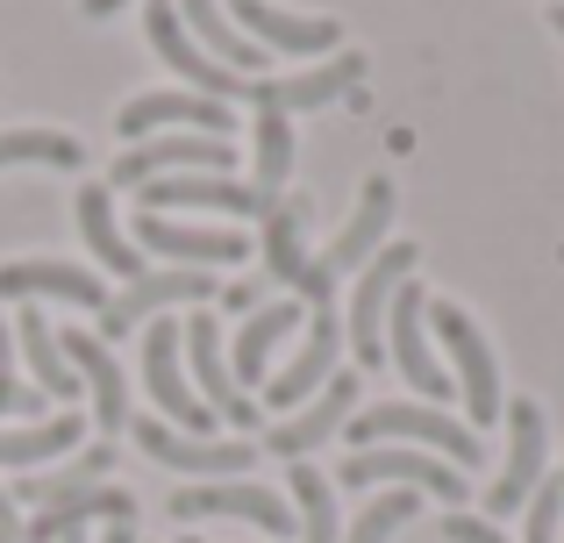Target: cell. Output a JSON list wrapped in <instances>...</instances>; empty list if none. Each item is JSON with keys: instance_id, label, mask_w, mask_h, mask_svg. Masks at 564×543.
<instances>
[{"instance_id": "obj_23", "label": "cell", "mask_w": 564, "mask_h": 543, "mask_svg": "<svg viewBox=\"0 0 564 543\" xmlns=\"http://www.w3.org/2000/svg\"><path fill=\"white\" fill-rule=\"evenodd\" d=\"M108 465H115V450H108V444H79V450H72V465H51V473H22L8 501H14V508H65L72 493L108 487Z\"/></svg>"}, {"instance_id": "obj_3", "label": "cell", "mask_w": 564, "mask_h": 543, "mask_svg": "<svg viewBox=\"0 0 564 543\" xmlns=\"http://www.w3.org/2000/svg\"><path fill=\"white\" fill-rule=\"evenodd\" d=\"M386 222H393V180H365V200H358V215L344 222V237H336L329 251L301 272V307H329V286H336V279H344L350 265H372Z\"/></svg>"}, {"instance_id": "obj_14", "label": "cell", "mask_w": 564, "mask_h": 543, "mask_svg": "<svg viewBox=\"0 0 564 543\" xmlns=\"http://www.w3.org/2000/svg\"><path fill=\"white\" fill-rule=\"evenodd\" d=\"M336 350H344V322H336V307H307V336H301V350H293L286 372H272V387H264V408L279 415V408L315 401V393L336 379Z\"/></svg>"}, {"instance_id": "obj_22", "label": "cell", "mask_w": 564, "mask_h": 543, "mask_svg": "<svg viewBox=\"0 0 564 543\" xmlns=\"http://www.w3.org/2000/svg\"><path fill=\"white\" fill-rule=\"evenodd\" d=\"M57 350L72 358V372H79L86 387H94V401H100V444H108L115 430H129V379H122V365H115V350H100L94 329H65Z\"/></svg>"}, {"instance_id": "obj_17", "label": "cell", "mask_w": 564, "mask_h": 543, "mask_svg": "<svg viewBox=\"0 0 564 543\" xmlns=\"http://www.w3.org/2000/svg\"><path fill=\"white\" fill-rule=\"evenodd\" d=\"M365 79V57L358 51H336L329 65L315 72H286V79H250V108L258 115H307V108H329L336 94Z\"/></svg>"}, {"instance_id": "obj_37", "label": "cell", "mask_w": 564, "mask_h": 543, "mask_svg": "<svg viewBox=\"0 0 564 543\" xmlns=\"http://www.w3.org/2000/svg\"><path fill=\"white\" fill-rule=\"evenodd\" d=\"M443 543H508L494 530V522H479V515H451L443 522Z\"/></svg>"}, {"instance_id": "obj_13", "label": "cell", "mask_w": 564, "mask_h": 543, "mask_svg": "<svg viewBox=\"0 0 564 543\" xmlns=\"http://www.w3.org/2000/svg\"><path fill=\"white\" fill-rule=\"evenodd\" d=\"M422 322H429V301H422V286H400L393 293V307H386V358L400 365V379H408L422 401H451V372H443L436 358H429V344H422Z\"/></svg>"}, {"instance_id": "obj_35", "label": "cell", "mask_w": 564, "mask_h": 543, "mask_svg": "<svg viewBox=\"0 0 564 543\" xmlns=\"http://www.w3.org/2000/svg\"><path fill=\"white\" fill-rule=\"evenodd\" d=\"M557 522H564V479H543L536 493H529V543H557Z\"/></svg>"}, {"instance_id": "obj_15", "label": "cell", "mask_w": 564, "mask_h": 543, "mask_svg": "<svg viewBox=\"0 0 564 543\" xmlns=\"http://www.w3.org/2000/svg\"><path fill=\"white\" fill-rule=\"evenodd\" d=\"M207 293H215V272H186V265H158L143 279H129L122 293H108V307H100V336H129L143 315H165L172 301H193L200 307Z\"/></svg>"}, {"instance_id": "obj_38", "label": "cell", "mask_w": 564, "mask_h": 543, "mask_svg": "<svg viewBox=\"0 0 564 543\" xmlns=\"http://www.w3.org/2000/svg\"><path fill=\"white\" fill-rule=\"evenodd\" d=\"M258 415H264V408H258V401H243V393H236V401L221 408V422H229V430H236V444H243V436L258 430Z\"/></svg>"}, {"instance_id": "obj_20", "label": "cell", "mask_w": 564, "mask_h": 543, "mask_svg": "<svg viewBox=\"0 0 564 543\" xmlns=\"http://www.w3.org/2000/svg\"><path fill=\"white\" fill-rule=\"evenodd\" d=\"M137 237L151 243L158 258L186 265V272H215V265H243L250 258L243 237H229V229H193V222H172V215H143Z\"/></svg>"}, {"instance_id": "obj_7", "label": "cell", "mask_w": 564, "mask_h": 543, "mask_svg": "<svg viewBox=\"0 0 564 543\" xmlns=\"http://www.w3.org/2000/svg\"><path fill=\"white\" fill-rule=\"evenodd\" d=\"M143 36H151V51L165 57V65L180 72L200 100H221V108H229V100H250V79H236L229 65H215V57L186 36V22H180V8H172V0H151V8H143Z\"/></svg>"}, {"instance_id": "obj_31", "label": "cell", "mask_w": 564, "mask_h": 543, "mask_svg": "<svg viewBox=\"0 0 564 543\" xmlns=\"http://www.w3.org/2000/svg\"><path fill=\"white\" fill-rule=\"evenodd\" d=\"M8 165H57V172H79L86 165V143L65 137V129H8L0 137V172Z\"/></svg>"}, {"instance_id": "obj_30", "label": "cell", "mask_w": 564, "mask_h": 543, "mask_svg": "<svg viewBox=\"0 0 564 543\" xmlns=\"http://www.w3.org/2000/svg\"><path fill=\"white\" fill-rule=\"evenodd\" d=\"M79 436H86V422L72 415H51V422H36V430H0V465H51V458H72L79 450Z\"/></svg>"}, {"instance_id": "obj_12", "label": "cell", "mask_w": 564, "mask_h": 543, "mask_svg": "<svg viewBox=\"0 0 564 543\" xmlns=\"http://www.w3.org/2000/svg\"><path fill=\"white\" fill-rule=\"evenodd\" d=\"M129 430H137V444L151 450L158 465H172V473H200V479H243V465H258V450L250 444H215V436H180L172 422L158 415H129Z\"/></svg>"}, {"instance_id": "obj_27", "label": "cell", "mask_w": 564, "mask_h": 543, "mask_svg": "<svg viewBox=\"0 0 564 543\" xmlns=\"http://www.w3.org/2000/svg\"><path fill=\"white\" fill-rule=\"evenodd\" d=\"M14 344H22L29 372H36V393H51V401H79V372H72V358L57 350V329L36 315V307L14 315Z\"/></svg>"}, {"instance_id": "obj_44", "label": "cell", "mask_w": 564, "mask_h": 543, "mask_svg": "<svg viewBox=\"0 0 564 543\" xmlns=\"http://www.w3.org/2000/svg\"><path fill=\"white\" fill-rule=\"evenodd\" d=\"M186 543H207V536H186Z\"/></svg>"}, {"instance_id": "obj_2", "label": "cell", "mask_w": 564, "mask_h": 543, "mask_svg": "<svg viewBox=\"0 0 564 543\" xmlns=\"http://www.w3.org/2000/svg\"><path fill=\"white\" fill-rule=\"evenodd\" d=\"M429 322H436L443 350H451V387L465 393V415H471V436L486 430V422H500V365H494V344L479 336V322L465 315V307L436 301L429 307Z\"/></svg>"}, {"instance_id": "obj_8", "label": "cell", "mask_w": 564, "mask_h": 543, "mask_svg": "<svg viewBox=\"0 0 564 543\" xmlns=\"http://www.w3.org/2000/svg\"><path fill=\"white\" fill-rule=\"evenodd\" d=\"M336 479L344 487H379V479H393V487H408V493H436V501H465V473L457 465H443V458H429V450H393V444H372V450H350L344 465H336Z\"/></svg>"}, {"instance_id": "obj_40", "label": "cell", "mask_w": 564, "mask_h": 543, "mask_svg": "<svg viewBox=\"0 0 564 543\" xmlns=\"http://www.w3.org/2000/svg\"><path fill=\"white\" fill-rule=\"evenodd\" d=\"M8 344H14V329H8V315H0V372H8V358H14Z\"/></svg>"}, {"instance_id": "obj_10", "label": "cell", "mask_w": 564, "mask_h": 543, "mask_svg": "<svg viewBox=\"0 0 564 543\" xmlns=\"http://www.w3.org/2000/svg\"><path fill=\"white\" fill-rule=\"evenodd\" d=\"M508 415V465H500L494 479V515H514V508H529V493L551 479V430H543V408L536 401H508L500 408Z\"/></svg>"}, {"instance_id": "obj_24", "label": "cell", "mask_w": 564, "mask_h": 543, "mask_svg": "<svg viewBox=\"0 0 564 543\" xmlns=\"http://www.w3.org/2000/svg\"><path fill=\"white\" fill-rule=\"evenodd\" d=\"M293 329H307V307L301 301H272V307H250V322L236 329V350H229V379H264L272 372V350L286 344Z\"/></svg>"}, {"instance_id": "obj_1", "label": "cell", "mask_w": 564, "mask_h": 543, "mask_svg": "<svg viewBox=\"0 0 564 543\" xmlns=\"http://www.w3.org/2000/svg\"><path fill=\"white\" fill-rule=\"evenodd\" d=\"M350 436H358V450H372V444H422V450H436V458H451V465H479L486 458V444L465 430V422H451L443 408H422V401L365 408V415L350 422Z\"/></svg>"}, {"instance_id": "obj_32", "label": "cell", "mask_w": 564, "mask_h": 543, "mask_svg": "<svg viewBox=\"0 0 564 543\" xmlns=\"http://www.w3.org/2000/svg\"><path fill=\"white\" fill-rule=\"evenodd\" d=\"M293 508H301V536L307 543H344V522H336V493L322 465H293Z\"/></svg>"}, {"instance_id": "obj_43", "label": "cell", "mask_w": 564, "mask_h": 543, "mask_svg": "<svg viewBox=\"0 0 564 543\" xmlns=\"http://www.w3.org/2000/svg\"><path fill=\"white\" fill-rule=\"evenodd\" d=\"M551 29H557V36H564V0H551Z\"/></svg>"}, {"instance_id": "obj_19", "label": "cell", "mask_w": 564, "mask_h": 543, "mask_svg": "<svg viewBox=\"0 0 564 543\" xmlns=\"http://www.w3.org/2000/svg\"><path fill=\"white\" fill-rule=\"evenodd\" d=\"M350 408H358V379H350V372H336L329 387L315 393V401H301L293 415H279V422H272V458H293V465H301L315 444H329V436L344 430V422H350Z\"/></svg>"}, {"instance_id": "obj_5", "label": "cell", "mask_w": 564, "mask_h": 543, "mask_svg": "<svg viewBox=\"0 0 564 543\" xmlns=\"http://www.w3.org/2000/svg\"><path fill=\"white\" fill-rule=\"evenodd\" d=\"M414 265H422L414 243H386L372 265H365L358 293H350V322H344V344H350L358 365H386V307H393V293L414 279Z\"/></svg>"}, {"instance_id": "obj_41", "label": "cell", "mask_w": 564, "mask_h": 543, "mask_svg": "<svg viewBox=\"0 0 564 543\" xmlns=\"http://www.w3.org/2000/svg\"><path fill=\"white\" fill-rule=\"evenodd\" d=\"M79 8H86V14H94V22H100V14H115V8H122V0H79Z\"/></svg>"}, {"instance_id": "obj_4", "label": "cell", "mask_w": 564, "mask_h": 543, "mask_svg": "<svg viewBox=\"0 0 564 543\" xmlns=\"http://www.w3.org/2000/svg\"><path fill=\"white\" fill-rule=\"evenodd\" d=\"M143 387H151L158 415L180 436L215 430V408H200V393H193V379H186V344H180V322L172 315H158L151 329H143Z\"/></svg>"}, {"instance_id": "obj_18", "label": "cell", "mask_w": 564, "mask_h": 543, "mask_svg": "<svg viewBox=\"0 0 564 543\" xmlns=\"http://www.w3.org/2000/svg\"><path fill=\"white\" fill-rule=\"evenodd\" d=\"M115 129H122L129 143L158 137V129H165V137H172V129H186V137H221V143H229L236 122H229V108H221V100H200V94H137Z\"/></svg>"}, {"instance_id": "obj_34", "label": "cell", "mask_w": 564, "mask_h": 543, "mask_svg": "<svg viewBox=\"0 0 564 543\" xmlns=\"http://www.w3.org/2000/svg\"><path fill=\"white\" fill-rule=\"evenodd\" d=\"M400 522H414V493H408V487L365 508V515L350 522V536H344V543H393V536H400Z\"/></svg>"}, {"instance_id": "obj_26", "label": "cell", "mask_w": 564, "mask_h": 543, "mask_svg": "<svg viewBox=\"0 0 564 543\" xmlns=\"http://www.w3.org/2000/svg\"><path fill=\"white\" fill-rule=\"evenodd\" d=\"M172 8H180V22H186V36L200 43L207 57H215V65H229L236 79H258V65H264V51L258 43L243 36V29L229 22V14H221V0H172Z\"/></svg>"}, {"instance_id": "obj_36", "label": "cell", "mask_w": 564, "mask_h": 543, "mask_svg": "<svg viewBox=\"0 0 564 543\" xmlns=\"http://www.w3.org/2000/svg\"><path fill=\"white\" fill-rule=\"evenodd\" d=\"M8 415H43V393L22 387L14 372H0V422H8Z\"/></svg>"}, {"instance_id": "obj_21", "label": "cell", "mask_w": 564, "mask_h": 543, "mask_svg": "<svg viewBox=\"0 0 564 543\" xmlns=\"http://www.w3.org/2000/svg\"><path fill=\"white\" fill-rule=\"evenodd\" d=\"M0 301H72V307H108L100 301V279L65 258H14L0 265Z\"/></svg>"}, {"instance_id": "obj_33", "label": "cell", "mask_w": 564, "mask_h": 543, "mask_svg": "<svg viewBox=\"0 0 564 543\" xmlns=\"http://www.w3.org/2000/svg\"><path fill=\"white\" fill-rule=\"evenodd\" d=\"M293 180V115H258V194L272 200Z\"/></svg>"}, {"instance_id": "obj_39", "label": "cell", "mask_w": 564, "mask_h": 543, "mask_svg": "<svg viewBox=\"0 0 564 543\" xmlns=\"http://www.w3.org/2000/svg\"><path fill=\"white\" fill-rule=\"evenodd\" d=\"M0 543H22V508L8 501V487H0Z\"/></svg>"}, {"instance_id": "obj_9", "label": "cell", "mask_w": 564, "mask_h": 543, "mask_svg": "<svg viewBox=\"0 0 564 543\" xmlns=\"http://www.w3.org/2000/svg\"><path fill=\"white\" fill-rule=\"evenodd\" d=\"M143 194V215H180V208H193V215H264L272 200L258 194L250 180H229V172H186V180H143L137 186Z\"/></svg>"}, {"instance_id": "obj_11", "label": "cell", "mask_w": 564, "mask_h": 543, "mask_svg": "<svg viewBox=\"0 0 564 543\" xmlns=\"http://www.w3.org/2000/svg\"><path fill=\"white\" fill-rule=\"evenodd\" d=\"M236 165V143L221 137H186V129H172V137H143L129 143L122 158H115L108 186H143L158 180V172H229Z\"/></svg>"}, {"instance_id": "obj_6", "label": "cell", "mask_w": 564, "mask_h": 543, "mask_svg": "<svg viewBox=\"0 0 564 543\" xmlns=\"http://www.w3.org/2000/svg\"><path fill=\"white\" fill-rule=\"evenodd\" d=\"M172 515L180 522H258L272 543H286L301 522H293V501L286 493H272V487H258V479H207V487H186V493H172Z\"/></svg>"}, {"instance_id": "obj_25", "label": "cell", "mask_w": 564, "mask_h": 543, "mask_svg": "<svg viewBox=\"0 0 564 543\" xmlns=\"http://www.w3.org/2000/svg\"><path fill=\"white\" fill-rule=\"evenodd\" d=\"M79 237L86 251L100 258V272H115L129 286V279H143V251L115 229V200H108V180H86L79 186Z\"/></svg>"}, {"instance_id": "obj_28", "label": "cell", "mask_w": 564, "mask_h": 543, "mask_svg": "<svg viewBox=\"0 0 564 543\" xmlns=\"http://www.w3.org/2000/svg\"><path fill=\"white\" fill-rule=\"evenodd\" d=\"M264 272H272V286H301V272H307V200H272V208H264Z\"/></svg>"}, {"instance_id": "obj_16", "label": "cell", "mask_w": 564, "mask_h": 543, "mask_svg": "<svg viewBox=\"0 0 564 543\" xmlns=\"http://www.w3.org/2000/svg\"><path fill=\"white\" fill-rule=\"evenodd\" d=\"M221 14H229L258 51H286V57L336 51V22L329 14H286V8H272V0H221Z\"/></svg>"}, {"instance_id": "obj_42", "label": "cell", "mask_w": 564, "mask_h": 543, "mask_svg": "<svg viewBox=\"0 0 564 543\" xmlns=\"http://www.w3.org/2000/svg\"><path fill=\"white\" fill-rule=\"evenodd\" d=\"M100 543H137V530H129V522H115V530L100 536Z\"/></svg>"}, {"instance_id": "obj_29", "label": "cell", "mask_w": 564, "mask_h": 543, "mask_svg": "<svg viewBox=\"0 0 564 543\" xmlns=\"http://www.w3.org/2000/svg\"><path fill=\"white\" fill-rule=\"evenodd\" d=\"M180 344H186L193 379L207 387V401H215V415H221V408L236 401V379H229V358H221V336H215V315H207V307H193L180 322Z\"/></svg>"}]
</instances>
